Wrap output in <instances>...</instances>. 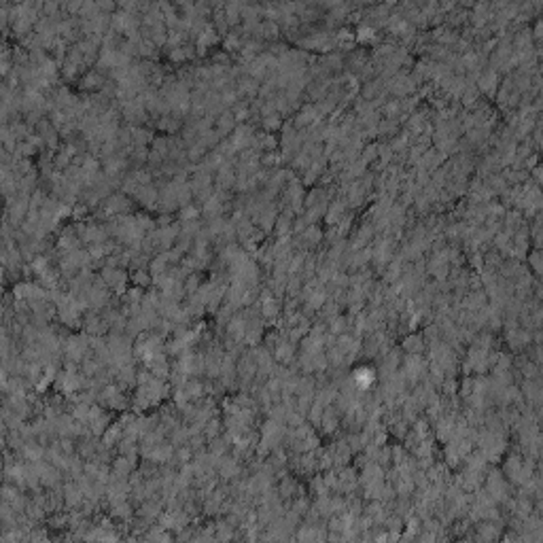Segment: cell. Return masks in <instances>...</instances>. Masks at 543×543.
Segmentation results:
<instances>
[{"label": "cell", "instance_id": "1", "mask_svg": "<svg viewBox=\"0 0 543 543\" xmlns=\"http://www.w3.org/2000/svg\"><path fill=\"white\" fill-rule=\"evenodd\" d=\"M81 87H83V89H89V91H93V89H100V87H102L104 89V79H102V74H100L98 70H89L83 77V81H81Z\"/></svg>", "mask_w": 543, "mask_h": 543}, {"label": "cell", "instance_id": "2", "mask_svg": "<svg viewBox=\"0 0 543 543\" xmlns=\"http://www.w3.org/2000/svg\"><path fill=\"white\" fill-rule=\"evenodd\" d=\"M132 471H134V460H132V456H119V458H115V463H113V473H115V476L126 478L128 473H132Z\"/></svg>", "mask_w": 543, "mask_h": 543}, {"label": "cell", "instance_id": "3", "mask_svg": "<svg viewBox=\"0 0 543 543\" xmlns=\"http://www.w3.org/2000/svg\"><path fill=\"white\" fill-rule=\"evenodd\" d=\"M23 456L28 460H32V463H39V460L45 456V448L34 444V441H26V444H23Z\"/></svg>", "mask_w": 543, "mask_h": 543}, {"label": "cell", "instance_id": "4", "mask_svg": "<svg viewBox=\"0 0 543 543\" xmlns=\"http://www.w3.org/2000/svg\"><path fill=\"white\" fill-rule=\"evenodd\" d=\"M136 199L151 208V206H155V202H157V191H155L153 185H147V187H142V189L136 193Z\"/></svg>", "mask_w": 543, "mask_h": 543}, {"label": "cell", "instance_id": "5", "mask_svg": "<svg viewBox=\"0 0 543 543\" xmlns=\"http://www.w3.org/2000/svg\"><path fill=\"white\" fill-rule=\"evenodd\" d=\"M132 280L136 282V286H138V289H142V286H147V284H151V282H153V278L149 276V274H147L145 270H136V274L132 276Z\"/></svg>", "mask_w": 543, "mask_h": 543}, {"label": "cell", "instance_id": "6", "mask_svg": "<svg viewBox=\"0 0 543 543\" xmlns=\"http://www.w3.org/2000/svg\"><path fill=\"white\" fill-rule=\"evenodd\" d=\"M234 128V115H229V113H225L219 119V130H221V134H225V132H229V130Z\"/></svg>", "mask_w": 543, "mask_h": 543}, {"label": "cell", "instance_id": "7", "mask_svg": "<svg viewBox=\"0 0 543 543\" xmlns=\"http://www.w3.org/2000/svg\"><path fill=\"white\" fill-rule=\"evenodd\" d=\"M197 215H199V210L193 208V206H187V208L180 210V217L187 219V221H197Z\"/></svg>", "mask_w": 543, "mask_h": 543}, {"label": "cell", "instance_id": "8", "mask_svg": "<svg viewBox=\"0 0 543 543\" xmlns=\"http://www.w3.org/2000/svg\"><path fill=\"white\" fill-rule=\"evenodd\" d=\"M263 126H265L267 130L276 128V126H278V117H276V115H267V117H263Z\"/></svg>", "mask_w": 543, "mask_h": 543}]
</instances>
